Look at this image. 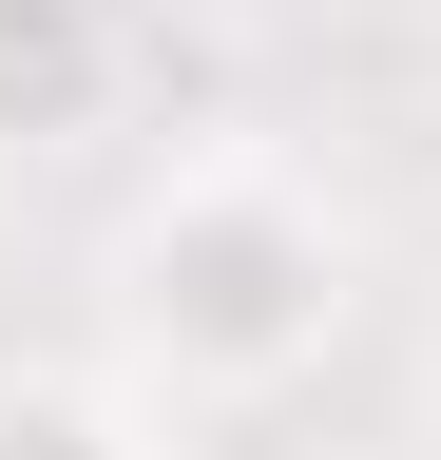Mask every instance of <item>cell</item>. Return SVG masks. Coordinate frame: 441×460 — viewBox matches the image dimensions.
<instances>
[{"mask_svg": "<svg viewBox=\"0 0 441 460\" xmlns=\"http://www.w3.org/2000/svg\"><path fill=\"white\" fill-rule=\"evenodd\" d=\"M346 307H365L346 211L307 172H269V154H192L116 230V326H135V365L173 402H288L346 345Z\"/></svg>", "mask_w": 441, "mask_h": 460, "instance_id": "1", "label": "cell"}, {"mask_svg": "<svg viewBox=\"0 0 441 460\" xmlns=\"http://www.w3.org/2000/svg\"><path fill=\"white\" fill-rule=\"evenodd\" d=\"M0 460H154V422L116 384H77V365H20L0 384Z\"/></svg>", "mask_w": 441, "mask_h": 460, "instance_id": "3", "label": "cell"}, {"mask_svg": "<svg viewBox=\"0 0 441 460\" xmlns=\"http://www.w3.org/2000/svg\"><path fill=\"white\" fill-rule=\"evenodd\" d=\"M116 115V0H0V154H58Z\"/></svg>", "mask_w": 441, "mask_h": 460, "instance_id": "2", "label": "cell"}]
</instances>
